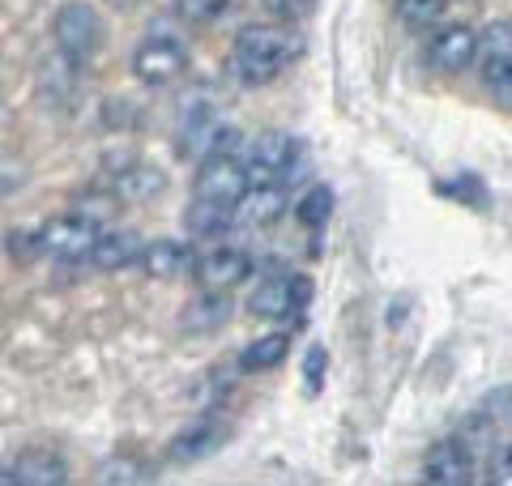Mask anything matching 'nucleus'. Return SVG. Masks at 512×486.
I'll list each match as a JSON object with an SVG mask.
<instances>
[{
	"label": "nucleus",
	"instance_id": "23",
	"mask_svg": "<svg viewBox=\"0 0 512 486\" xmlns=\"http://www.w3.org/2000/svg\"><path fill=\"white\" fill-rule=\"evenodd\" d=\"M154 465L137 457H111L99 465V482H154Z\"/></svg>",
	"mask_w": 512,
	"mask_h": 486
},
{
	"label": "nucleus",
	"instance_id": "29",
	"mask_svg": "<svg viewBox=\"0 0 512 486\" xmlns=\"http://www.w3.org/2000/svg\"><path fill=\"white\" fill-rule=\"evenodd\" d=\"M265 9L278 13V18H286V22H295V18H303V13L316 9V0H265Z\"/></svg>",
	"mask_w": 512,
	"mask_h": 486
},
{
	"label": "nucleus",
	"instance_id": "2",
	"mask_svg": "<svg viewBox=\"0 0 512 486\" xmlns=\"http://www.w3.org/2000/svg\"><path fill=\"white\" fill-rule=\"evenodd\" d=\"M184 124H180V150L188 158H218V154H231L235 145H239V128L227 124V120H218L214 116V107L210 103H184Z\"/></svg>",
	"mask_w": 512,
	"mask_h": 486
},
{
	"label": "nucleus",
	"instance_id": "18",
	"mask_svg": "<svg viewBox=\"0 0 512 486\" xmlns=\"http://www.w3.org/2000/svg\"><path fill=\"white\" fill-rule=\"evenodd\" d=\"M167 188L163 167H150V162H128L116 171V197L124 201H154L158 192Z\"/></svg>",
	"mask_w": 512,
	"mask_h": 486
},
{
	"label": "nucleus",
	"instance_id": "27",
	"mask_svg": "<svg viewBox=\"0 0 512 486\" xmlns=\"http://www.w3.org/2000/svg\"><path fill=\"white\" fill-rule=\"evenodd\" d=\"M325 367H329L325 346H312V350H308V359H303V384H308V393H312V397L320 393V384H325Z\"/></svg>",
	"mask_w": 512,
	"mask_h": 486
},
{
	"label": "nucleus",
	"instance_id": "30",
	"mask_svg": "<svg viewBox=\"0 0 512 486\" xmlns=\"http://www.w3.org/2000/svg\"><path fill=\"white\" fill-rule=\"evenodd\" d=\"M35 252H39L35 231H9V256H35Z\"/></svg>",
	"mask_w": 512,
	"mask_h": 486
},
{
	"label": "nucleus",
	"instance_id": "24",
	"mask_svg": "<svg viewBox=\"0 0 512 486\" xmlns=\"http://www.w3.org/2000/svg\"><path fill=\"white\" fill-rule=\"evenodd\" d=\"M440 13H444V0H397V18H402L410 30L436 26Z\"/></svg>",
	"mask_w": 512,
	"mask_h": 486
},
{
	"label": "nucleus",
	"instance_id": "9",
	"mask_svg": "<svg viewBox=\"0 0 512 486\" xmlns=\"http://www.w3.org/2000/svg\"><path fill=\"white\" fill-rule=\"evenodd\" d=\"M474 452L453 435V440H436L423 457V482L431 486H466L474 478Z\"/></svg>",
	"mask_w": 512,
	"mask_h": 486
},
{
	"label": "nucleus",
	"instance_id": "13",
	"mask_svg": "<svg viewBox=\"0 0 512 486\" xmlns=\"http://www.w3.org/2000/svg\"><path fill=\"white\" fill-rule=\"evenodd\" d=\"M13 486H64L69 482V461L52 448H26L13 457Z\"/></svg>",
	"mask_w": 512,
	"mask_h": 486
},
{
	"label": "nucleus",
	"instance_id": "3",
	"mask_svg": "<svg viewBox=\"0 0 512 486\" xmlns=\"http://www.w3.org/2000/svg\"><path fill=\"white\" fill-rule=\"evenodd\" d=\"M52 39H56V52L69 56V60H90L94 52L103 47V18L99 9L86 5V0H73V5H64L52 22Z\"/></svg>",
	"mask_w": 512,
	"mask_h": 486
},
{
	"label": "nucleus",
	"instance_id": "16",
	"mask_svg": "<svg viewBox=\"0 0 512 486\" xmlns=\"http://www.w3.org/2000/svg\"><path fill=\"white\" fill-rule=\"evenodd\" d=\"M286 214V184H248V192L235 201V218L248 226H269Z\"/></svg>",
	"mask_w": 512,
	"mask_h": 486
},
{
	"label": "nucleus",
	"instance_id": "12",
	"mask_svg": "<svg viewBox=\"0 0 512 486\" xmlns=\"http://www.w3.org/2000/svg\"><path fill=\"white\" fill-rule=\"evenodd\" d=\"M227 423H218V418H197V423H188L175 431V440L167 444V457L180 461V465H192V461H205L214 457V452H222V444H227Z\"/></svg>",
	"mask_w": 512,
	"mask_h": 486
},
{
	"label": "nucleus",
	"instance_id": "19",
	"mask_svg": "<svg viewBox=\"0 0 512 486\" xmlns=\"http://www.w3.org/2000/svg\"><path fill=\"white\" fill-rule=\"evenodd\" d=\"M231 222H235V209L231 205H218V201H205V197H192L188 209H184V231L197 235V239L222 235Z\"/></svg>",
	"mask_w": 512,
	"mask_h": 486
},
{
	"label": "nucleus",
	"instance_id": "22",
	"mask_svg": "<svg viewBox=\"0 0 512 486\" xmlns=\"http://www.w3.org/2000/svg\"><path fill=\"white\" fill-rule=\"evenodd\" d=\"M329 214H333V188H329V184H312V188L295 201V218L308 226V231H320V226L329 222Z\"/></svg>",
	"mask_w": 512,
	"mask_h": 486
},
{
	"label": "nucleus",
	"instance_id": "31",
	"mask_svg": "<svg viewBox=\"0 0 512 486\" xmlns=\"http://www.w3.org/2000/svg\"><path fill=\"white\" fill-rule=\"evenodd\" d=\"M508 401H512V388H504V393H491V397L483 401V414H487V418H504V414L512 410Z\"/></svg>",
	"mask_w": 512,
	"mask_h": 486
},
{
	"label": "nucleus",
	"instance_id": "10",
	"mask_svg": "<svg viewBox=\"0 0 512 486\" xmlns=\"http://www.w3.org/2000/svg\"><path fill=\"white\" fill-rule=\"evenodd\" d=\"M248 273H252V256L244 248H231V243L192 261V278H197L201 290H231L244 282Z\"/></svg>",
	"mask_w": 512,
	"mask_h": 486
},
{
	"label": "nucleus",
	"instance_id": "14",
	"mask_svg": "<svg viewBox=\"0 0 512 486\" xmlns=\"http://www.w3.org/2000/svg\"><path fill=\"white\" fill-rule=\"evenodd\" d=\"M141 235L137 231H128V226H116V231H99V239H94V248H90V256L86 261L94 265V269H128L141 256Z\"/></svg>",
	"mask_w": 512,
	"mask_h": 486
},
{
	"label": "nucleus",
	"instance_id": "4",
	"mask_svg": "<svg viewBox=\"0 0 512 486\" xmlns=\"http://www.w3.org/2000/svg\"><path fill=\"white\" fill-rule=\"evenodd\" d=\"M303 145L291 133H261L248 150V180L252 184H286L291 175H299Z\"/></svg>",
	"mask_w": 512,
	"mask_h": 486
},
{
	"label": "nucleus",
	"instance_id": "20",
	"mask_svg": "<svg viewBox=\"0 0 512 486\" xmlns=\"http://www.w3.org/2000/svg\"><path fill=\"white\" fill-rule=\"evenodd\" d=\"M291 354V333H265L239 350V371H274Z\"/></svg>",
	"mask_w": 512,
	"mask_h": 486
},
{
	"label": "nucleus",
	"instance_id": "8",
	"mask_svg": "<svg viewBox=\"0 0 512 486\" xmlns=\"http://www.w3.org/2000/svg\"><path fill=\"white\" fill-rule=\"evenodd\" d=\"M248 167L244 162H235L231 154H218V158H205L201 171H197V197L205 201H218V205H231L248 192Z\"/></svg>",
	"mask_w": 512,
	"mask_h": 486
},
{
	"label": "nucleus",
	"instance_id": "26",
	"mask_svg": "<svg viewBox=\"0 0 512 486\" xmlns=\"http://www.w3.org/2000/svg\"><path fill=\"white\" fill-rule=\"evenodd\" d=\"M227 5L231 0H175V9H180L188 22H214L227 13Z\"/></svg>",
	"mask_w": 512,
	"mask_h": 486
},
{
	"label": "nucleus",
	"instance_id": "21",
	"mask_svg": "<svg viewBox=\"0 0 512 486\" xmlns=\"http://www.w3.org/2000/svg\"><path fill=\"white\" fill-rule=\"evenodd\" d=\"M478 56H483V86L504 107H512V52H504V47H478Z\"/></svg>",
	"mask_w": 512,
	"mask_h": 486
},
{
	"label": "nucleus",
	"instance_id": "32",
	"mask_svg": "<svg viewBox=\"0 0 512 486\" xmlns=\"http://www.w3.org/2000/svg\"><path fill=\"white\" fill-rule=\"evenodd\" d=\"M107 5H116V9H133L137 0H107Z\"/></svg>",
	"mask_w": 512,
	"mask_h": 486
},
{
	"label": "nucleus",
	"instance_id": "7",
	"mask_svg": "<svg viewBox=\"0 0 512 486\" xmlns=\"http://www.w3.org/2000/svg\"><path fill=\"white\" fill-rule=\"evenodd\" d=\"M188 69V52L175 35H150L141 39V47L133 52V73L146 81V86H167Z\"/></svg>",
	"mask_w": 512,
	"mask_h": 486
},
{
	"label": "nucleus",
	"instance_id": "6",
	"mask_svg": "<svg viewBox=\"0 0 512 486\" xmlns=\"http://www.w3.org/2000/svg\"><path fill=\"white\" fill-rule=\"evenodd\" d=\"M312 303V282L303 273H274L248 295V312L261 320H282Z\"/></svg>",
	"mask_w": 512,
	"mask_h": 486
},
{
	"label": "nucleus",
	"instance_id": "11",
	"mask_svg": "<svg viewBox=\"0 0 512 486\" xmlns=\"http://www.w3.org/2000/svg\"><path fill=\"white\" fill-rule=\"evenodd\" d=\"M427 60H431V69H440V73H461V69H470V64L478 60V30L474 26H444L431 35L427 43Z\"/></svg>",
	"mask_w": 512,
	"mask_h": 486
},
{
	"label": "nucleus",
	"instance_id": "28",
	"mask_svg": "<svg viewBox=\"0 0 512 486\" xmlns=\"http://www.w3.org/2000/svg\"><path fill=\"white\" fill-rule=\"evenodd\" d=\"M487 469H491V482L512 486V440H504V444H495V448H491Z\"/></svg>",
	"mask_w": 512,
	"mask_h": 486
},
{
	"label": "nucleus",
	"instance_id": "25",
	"mask_svg": "<svg viewBox=\"0 0 512 486\" xmlns=\"http://www.w3.org/2000/svg\"><path fill=\"white\" fill-rule=\"evenodd\" d=\"M73 214H82L94 226H103V222H111V214H116V197H111V192H82L77 205H73Z\"/></svg>",
	"mask_w": 512,
	"mask_h": 486
},
{
	"label": "nucleus",
	"instance_id": "17",
	"mask_svg": "<svg viewBox=\"0 0 512 486\" xmlns=\"http://www.w3.org/2000/svg\"><path fill=\"white\" fill-rule=\"evenodd\" d=\"M227 320H231V299H227V290H201V295L188 303V312L180 316V324H184L188 333H214V329H222Z\"/></svg>",
	"mask_w": 512,
	"mask_h": 486
},
{
	"label": "nucleus",
	"instance_id": "1",
	"mask_svg": "<svg viewBox=\"0 0 512 486\" xmlns=\"http://www.w3.org/2000/svg\"><path fill=\"white\" fill-rule=\"evenodd\" d=\"M299 39L278 26H244L231 43V77L244 86H265L295 60Z\"/></svg>",
	"mask_w": 512,
	"mask_h": 486
},
{
	"label": "nucleus",
	"instance_id": "5",
	"mask_svg": "<svg viewBox=\"0 0 512 486\" xmlns=\"http://www.w3.org/2000/svg\"><path fill=\"white\" fill-rule=\"evenodd\" d=\"M103 226H94L90 218L82 214H64V218H52V222H43L35 239H39V252L43 256H56V261H86L90 248H94V239H99Z\"/></svg>",
	"mask_w": 512,
	"mask_h": 486
},
{
	"label": "nucleus",
	"instance_id": "15",
	"mask_svg": "<svg viewBox=\"0 0 512 486\" xmlns=\"http://www.w3.org/2000/svg\"><path fill=\"white\" fill-rule=\"evenodd\" d=\"M137 261H141V269H146L150 278L171 282V278H184L197 256H192V248H188V243H180V239H154V243L141 248Z\"/></svg>",
	"mask_w": 512,
	"mask_h": 486
}]
</instances>
